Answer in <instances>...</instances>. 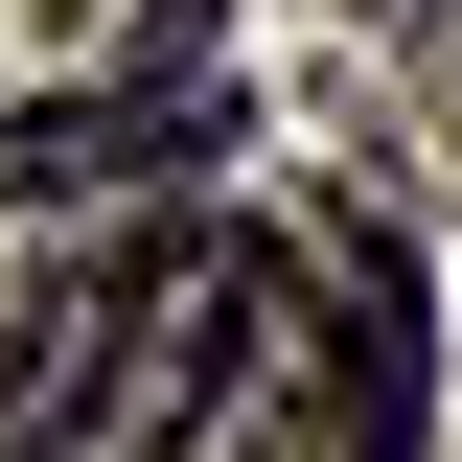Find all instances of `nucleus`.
<instances>
[{
    "label": "nucleus",
    "instance_id": "nucleus-1",
    "mask_svg": "<svg viewBox=\"0 0 462 462\" xmlns=\"http://www.w3.org/2000/svg\"><path fill=\"white\" fill-rule=\"evenodd\" d=\"M278 324H300V254L278 231H162V254H116V346H93L69 462H185V416H254Z\"/></svg>",
    "mask_w": 462,
    "mask_h": 462
},
{
    "label": "nucleus",
    "instance_id": "nucleus-2",
    "mask_svg": "<svg viewBox=\"0 0 462 462\" xmlns=\"http://www.w3.org/2000/svg\"><path fill=\"white\" fill-rule=\"evenodd\" d=\"M254 439H278V462H416V254L346 231L324 278H300L278 370H254Z\"/></svg>",
    "mask_w": 462,
    "mask_h": 462
},
{
    "label": "nucleus",
    "instance_id": "nucleus-3",
    "mask_svg": "<svg viewBox=\"0 0 462 462\" xmlns=\"http://www.w3.org/2000/svg\"><path fill=\"white\" fill-rule=\"evenodd\" d=\"M208 162V69H116V93H47L0 116V208H116V185Z\"/></svg>",
    "mask_w": 462,
    "mask_h": 462
},
{
    "label": "nucleus",
    "instance_id": "nucleus-4",
    "mask_svg": "<svg viewBox=\"0 0 462 462\" xmlns=\"http://www.w3.org/2000/svg\"><path fill=\"white\" fill-rule=\"evenodd\" d=\"M69 23H93L116 69H208V0H69Z\"/></svg>",
    "mask_w": 462,
    "mask_h": 462
},
{
    "label": "nucleus",
    "instance_id": "nucleus-5",
    "mask_svg": "<svg viewBox=\"0 0 462 462\" xmlns=\"http://www.w3.org/2000/svg\"><path fill=\"white\" fill-rule=\"evenodd\" d=\"M370 23H393V0H370Z\"/></svg>",
    "mask_w": 462,
    "mask_h": 462
}]
</instances>
